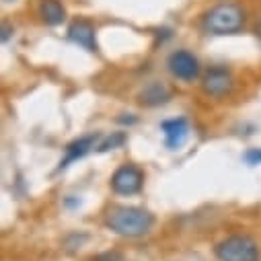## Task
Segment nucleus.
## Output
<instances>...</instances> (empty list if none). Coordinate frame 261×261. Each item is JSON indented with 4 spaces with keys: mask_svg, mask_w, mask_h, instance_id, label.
Listing matches in <instances>:
<instances>
[{
    "mask_svg": "<svg viewBox=\"0 0 261 261\" xmlns=\"http://www.w3.org/2000/svg\"><path fill=\"white\" fill-rule=\"evenodd\" d=\"M11 33H13V29H11V25H9V23H3V41H5V43L9 41V37H11Z\"/></svg>",
    "mask_w": 261,
    "mask_h": 261,
    "instance_id": "2eb2a0df",
    "label": "nucleus"
},
{
    "mask_svg": "<svg viewBox=\"0 0 261 261\" xmlns=\"http://www.w3.org/2000/svg\"><path fill=\"white\" fill-rule=\"evenodd\" d=\"M245 161L249 163V165H261V148H253V150H249L247 154H245Z\"/></svg>",
    "mask_w": 261,
    "mask_h": 261,
    "instance_id": "4468645a",
    "label": "nucleus"
},
{
    "mask_svg": "<svg viewBox=\"0 0 261 261\" xmlns=\"http://www.w3.org/2000/svg\"><path fill=\"white\" fill-rule=\"evenodd\" d=\"M105 224L109 230H113L119 237L127 239H138L150 232L154 224V216L144 210V208H134V206H117L107 212Z\"/></svg>",
    "mask_w": 261,
    "mask_h": 261,
    "instance_id": "f257e3e1",
    "label": "nucleus"
},
{
    "mask_svg": "<svg viewBox=\"0 0 261 261\" xmlns=\"http://www.w3.org/2000/svg\"><path fill=\"white\" fill-rule=\"evenodd\" d=\"M37 13H39L41 21L49 27H58L66 21V9L62 7L60 0H39Z\"/></svg>",
    "mask_w": 261,
    "mask_h": 261,
    "instance_id": "1a4fd4ad",
    "label": "nucleus"
},
{
    "mask_svg": "<svg viewBox=\"0 0 261 261\" xmlns=\"http://www.w3.org/2000/svg\"><path fill=\"white\" fill-rule=\"evenodd\" d=\"M144 185V173L136 165H121L111 175V189L117 195H136Z\"/></svg>",
    "mask_w": 261,
    "mask_h": 261,
    "instance_id": "20e7f679",
    "label": "nucleus"
},
{
    "mask_svg": "<svg viewBox=\"0 0 261 261\" xmlns=\"http://www.w3.org/2000/svg\"><path fill=\"white\" fill-rule=\"evenodd\" d=\"M125 142V136L121 134V132H117V134H113V136H109L101 146H99V152H105V150H111V148H115V146H121Z\"/></svg>",
    "mask_w": 261,
    "mask_h": 261,
    "instance_id": "f8f14e48",
    "label": "nucleus"
},
{
    "mask_svg": "<svg viewBox=\"0 0 261 261\" xmlns=\"http://www.w3.org/2000/svg\"><path fill=\"white\" fill-rule=\"evenodd\" d=\"M255 33H257V37H259V41H261V17H259V21H257V27H255Z\"/></svg>",
    "mask_w": 261,
    "mask_h": 261,
    "instance_id": "dca6fc26",
    "label": "nucleus"
},
{
    "mask_svg": "<svg viewBox=\"0 0 261 261\" xmlns=\"http://www.w3.org/2000/svg\"><path fill=\"white\" fill-rule=\"evenodd\" d=\"M5 3H13V0H5Z\"/></svg>",
    "mask_w": 261,
    "mask_h": 261,
    "instance_id": "f3484780",
    "label": "nucleus"
},
{
    "mask_svg": "<svg viewBox=\"0 0 261 261\" xmlns=\"http://www.w3.org/2000/svg\"><path fill=\"white\" fill-rule=\"evenodd\" d=\"M91 261H121V253H117V251H107V253H101V255L93 257Z\"/></svg>",
    "mask_w": 261,
    "mask_h": 261,
    "instance_id": "ddd939ff",
    "label": "nucleus"
},
{
    "mask_svg": "<svg viewBox=\"0 0 261 261\" xmlns=\"http://www.w3.org/2000/svg\"><path fill=\"white\" fill-rule=\"evenodd\" d=\"M68 37L72 43L85 47L87 51H97V39H95V27L87 19H76L68 27Z\"/></svg>",
    "mask_w": 261,
    "mask_h": 261,
    "instance_id": "6e6552de",
    "label": "nucleus"
},
{
    "mask_svg": "<svg viewBox=\"0 0 261 261\" xmlns=\"http://www.w3.org/2000/svg\"><path fill=\"white\" fill-rule=\"evenodd\" d=\"M95 142H97V134H89V136H83V138L70 142V144L66 146V156H64V161L60 163V171L66 169V167H70V163L83 159V156L95 146Z\"/></svg>",
    "mask_w": 261,
    "mask_h": 261,
    "instance_id": "9d476101",
    "label": "nucleus"
},
{
    "mask_svg": "<svg viewBox=\"0 0 261 261\" xmlns=\"http://www.w3.org/2000/svg\"><path fill=\"white\" fill-rule=\"evenodd\" d=\"M167 66H169V72L179 79V81H185V83H191L200 76V62L193 54H189L187 49H177L169 56L167 60Z\"/></svg>",
    "mask_w": 261,
    "mask_h": 261,
    "instance_id": "39448f33",
    "label": "nucleus"
},
{
    "mask_svg": "<svg viewBox=\"0 0 261 261\" xmlns=\"http://www.w3.org/2000/svg\"><path fill=\"white\" fill-rule=\"evenodd\" d=\"M216 257L220 261H259V245L251 234L237 232L216 245Z\"/></svg>",
    "mask_w": 261,
    "mask_h": 261,
    "instance_id": "7ed1b4c3",
    "label": "nucleus"
},
{
    "mask_svg": "<svg viewBox=\"0 0 261 261\" xmlns=\"http://www.w3.org/2000/svg\"><path fill=\"white\" fill-rule=\"evenodd\" d=\"M161 129L165 134V144L169 150H177L181 148L187 138H189V123L185 117H175V119H167L161 123Z\"/></svg>",
    "mask_w": 261,
    "mask_h": 261,
    "instance_id": "0eeeda50",
    "label": "nucleus"
},
{
    "mask_svg": "<svg viewBox=\"0 0 261 261\" xmlns=\"http://www.w3.org/2000/svg\"><path fill=\"white\" fill-rule=\"evenodd\" d=\"M234 87V81H232V74L226 70V68H210L204 79H202V91L208 95V97H214V99H222L226 97Z\"/></svg>",
    "mask_w": 261,
    "mask_h": 261,
    "instance_id": "423d86ee",
    "label": "nucleus"
},
{
    "mask_svg": "<svg viewBox=\"0 0 261 261\" xmlns=\"http://www.w3.org/2000/svg\"><path fill=\"white\" fill-rule=\"evenodd\" d=\"M169 97H171V91L163 83H152V85H148L140 93V103L142 105H148V107H154V105L165 103Z\"/></svg>",
    "mask_w": 261,
    "mask_h": 261,
    "instance_id": "9b49d317",
    "label": "nucleus"
},
{
    "mask_svg": "<svg viewBox=\"0 0 261 261\" xmlns=\"http://www.w3.org/2000/svg\"><path fill=\"white\" fill-rule=\"evenodd\" d=\"M245 27V11L239 5H216L204 15V29L212 35H232Z\"/></svg>",
    "mask_w": 261,
    "mask_h": 261,
    "instance_id": "f03ea898",
    "label": "nucleus"
}]
</instances>
